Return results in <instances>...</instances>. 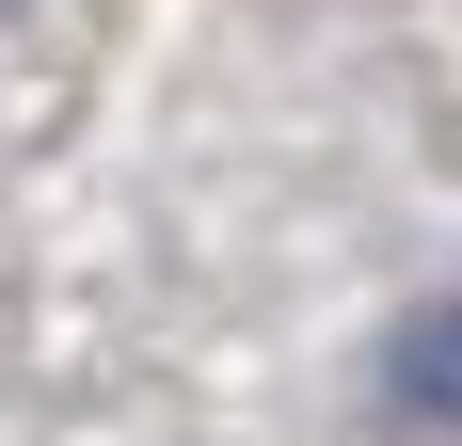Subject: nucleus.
I'll return each mask as SVG.
<instances>
[{"label": "nucleus", "mask_w": 462, "mask_h": 446, "mask_svg": "<svg viewBox=\"0 0 462 446\" xmlns=\"http://www.w3.org/2000/svg\"><path fill=\"white\" fill-rule=\"evenodd\" d=\"M399 399H415L430 431H462V303H430L415 335H399Z\"/></svg>", "instance_id": "f257e3e1"}]
</instances>
